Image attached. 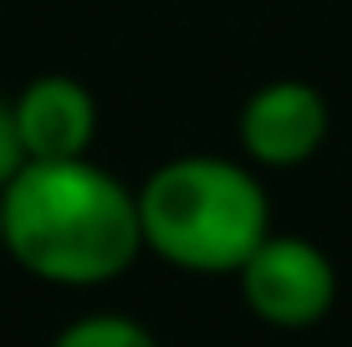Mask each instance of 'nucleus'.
Here are the masks:
<instances>
[{"label":"nucleus","instance_id":"nucleus-7","mask_svg":"<svg viewBox=\"0 0 352 347\" xmlns=\"http://www.w3.org/2000/svg\"><path fill=\"white\" fill-rule=\"evenodd\" d=\"M26 164H31V153H26V138H21V123H16V102H0V189Z\"/></svg>","mask_w":352,"mask_h":347},{"label":"nucleus","instance_id":"nucleus-3","mask_svg":"<svg viewBox=\"0 0 352 347\" xmlns=\"http://www.w3.org/2000/svg\"><path fill=\"white\" fill-rule=\"evenodd\" d=\"M240 291L250 312L271 327H311L332 312L337 271L301 235H265L240 266Z\"/></svg>","mask_w":352,"mask_h":347},{"label":"nucleus","instance_id":"nucleus-2","mask_svg":"<svg viewBox=\"0 0 352 347\" xmlns=\"http://www.w3.org/2000/svg\"><path fill=\"white\" fill-rule=\"evenodd\" d=\"M143 245L179 271H240L265 235V189L230 159H174L138 189Z\"/></svg>","mask_w":352,"mask_h":347},{"label":"nucleus","instance_id":"nucleus-4","mask_svg":"<svg viewBox=\"0 0 352 347\" xmlns=\"http://www.w3.org/2000/svg\"><path fill=\"white\" fill-rule=\"evenodd\" d=\"M327 138V98L311 82H271L240 107V143L256 164H307Z\"/></svg>","mask_w":352,"mask_h":347},{"label":"nucleus","instance_id":"nucleus-5","mask_svg":"<svg viewBox=\"0 0 352 347\" xmlns=\"http://www.w3.org/2000/svg\"><path fill=\"white\" fill-rule=\"evenodd\" d=\"M16 123L31 159H82L97 133V107L82 82L36 77L16 98Z\"/></svg>","mask_w":352,"mask_h":347},{"label":"nucleus","instance_id":"nucleus-1","mask_svg":"<svg viewBox=\"0 0 352 347\" xmlns=\"http://www.w3.org/2000/svg\"><path fill=\"white\" fill-rule=\"evenodd\" d=\"M0 240L41 281L102 286L143 250L138 194L82 159H31L0 189Z\"/></svg>","mask_w":352,"mask_h":347},{"label":"nucleus","instance_id":"nucleus-6","mask_svg":"<svg viewBox=\"0 0 352 347\" xmlns=\"http://www.w3.org/2000/svg\"><path fill=\"white\" fill-rule=\"evenodd\" d=\"M52 347H159V342L128 317H82Z\"/></svg>","mask_w":352,"mask_h":347}]
</instances>
